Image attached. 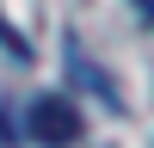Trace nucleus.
Wrapping results in <instances>:
<instances>
[{"instance_id":"2","label":"nucleus","mask_w":154,"mask_h":148,"mask_svg":"<svg viewBox=\"0 0 154 148\" xmlns=\"http://www.w3.org/2000/svg\"><path fill=\"white\" fill-rule=\"evenodd\" d=\"M68 68H74V74H80V86H86V93H99V99H105V105H117V86H111V80H105V74H99V68H93V62H86V56H80V49H68Z\"/></svg>"},{"instance_id":"3","label":"nucleus","mask_w":154,"mask_h":148,"mask_svg":"<svg viewBox=\"0 0 154 148\" xmlns=\"http://www.w3.org/2000/svg\"><path fill=\"white\" fill-rule=\"evenodd\" d=\"M0 49H6V56H19V62H31V43H25V37L12 31L6 19H0Z\"/></svg>"},{"instance_id":"1","label":"nucleus","mask_w":154,"mask_h":148,"mask_svg":"<svg viewBox=\"0 0 154 148\" xmlns=\"http://www.w3.org/2000/svg\"><path fill=\"white\" fill-rule=\"evenodd\" d=\"M25 136L37 148H74L80 142V111H74L68 93H37L25 105Z\"/></svg>"},{"instance_id":"4","label":"nucleus","mask_w":154,"mask_h":148,"mask_svg":"<svg viewBox=\"0 0 154 148\" xmlns=\"http://www.w3.org/2000/svg\"><path fill=\"white\" fill-rule=\"evenodd\" d=\"M136 12H142V25H154V0H130Z\"/></svg>"}]
</instances>
